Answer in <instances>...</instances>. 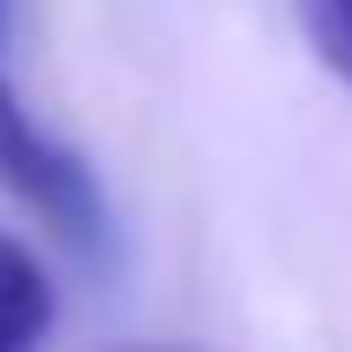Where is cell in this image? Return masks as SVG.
I'll use <instances>...</instances> for the list:
<instances>
[{
	"instance_id": "obj_1",
	"label": "cell",
	"mask_w": 352,
	"mask_h": 352,
	"mask_svg": "<svg viewBox=\"0 0 352 352\" xmlns=\"http://www.w3.org/2000/svg\"><path fill=\"white\" fill-rule=\"evenodd\" d=\"M0 188L38 217L60 248H75V255H105V248H113V210H105L98 173H90L60 135H45V128L15 105L8 82H0Z\"/></svg>"
},
{
	"instance_id": "obj_2",
	"label": "cell",
	"mask_w": 352,
	"mask_h": 352,
	"mask_svg": "<svg viewBox=\"0 0 352 352\" xmlns=\"http://www.w3.org/2000/svg\"><path fill=\"white\" fill-rule=\"evenodd\" d=\"M45 322H53V285H45L38 255H30L23 240L0 232V352L45 338Z\"/></svg>"
},
{
	"instance_id": "obj_3",
	"label": "cell",
	"mask_w": 352,
	"mask_h": 352,
	"mask_svg": "<svg viewBox=\"0 0 352 352\" xmlns=\"http://www.w3.org/2000/svg\"><path fill=\"white\" fill-rule=\"evenodd\" d=\"M300 8V30L315 45V60L352 90V0H292Z\"/></svg>"
},
{
	"instance_id": "obj_4",
	"label": "cell",
	"mask_w": 352,
	"mask_h": 352,
	"mask_svg": "<svg viewBox=\"0 0 352 352\" xmlns=\"http://www.w3.org/2000/svg\"><path fill=\"white\" fill-rule=\"evenodd\" d=\"M0 30H8V0H0Z\"/></svg>"
}]
</instances>
